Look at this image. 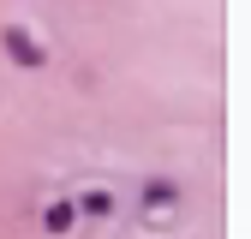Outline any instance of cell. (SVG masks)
Listing matches in <instances>:
<instances>
[{
  "mask_svg": "<svg viewBox=\"0 0 251 239\" xmlns=\"http://www.w3.org/2000/svg\"><path fill=\"white\" fill-rule=\"evenodd\" d=\"M0 54H6L12 66H24V72H42L48 60H54V54H48V42H42L30 24H0Z\"/></svg>",
  "mask_w": 251,
  "mask_h": 239,
  "instance_id": "6da1fadb",
  "label": "cell"
},
{
  "mask_svg": "<svg viewBox=\"0 0 251 239\" xmlns=\"http://www.w3.org/2000/svg\"><path fill=\"white\" fill-rule=\"evenodd\" d=\"M36 227H42V239H72V233L84 227V215H78V203H72V191H54V197L42 203V215H36Z\"/></svg>",
  "mask_w": 251,
  "mask_h": 239,
  "instance_id": "7a4b0ae2",
  "label": "cell"
},
{
  "mask_svg": "<svg viewBox=\"0 0 251 239\" xmlns=\"http://www.w3.org/2000/svg\"><path fill=\"white\" fill-rule=\"evenodd\" d=\"M72 203H78V215H84V221H114V215H120V203H114L108 186H78Z\"/></svg>",
  "mask_w": 251,
  "mask_h": 239,
  "instance_id": "3957f363",
  "label": "cell"
},
{
  "mask_svg": "<svg viewBox=\"0 0 251 239\" xmlns=\"http://www.w3.org/2000/svg\"><path fill=\"white\" fill-rule=\"evenodd\" d=\"M174 203H179L174 179H150V186H144V209H150V215H155V209H174Z\"/></svg>",
  "mask_w": 251,
  "mask_h": 239,
  "instance_id": "277c9868",
  "label": "cell"
}]
</instances>
